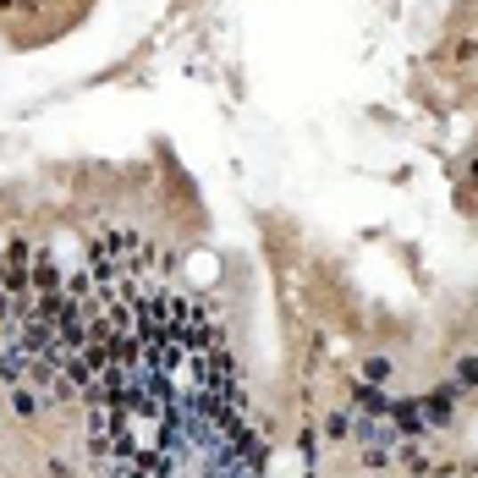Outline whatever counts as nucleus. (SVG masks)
I'll return each instance as SVG.
<instances>
[{
  "label": "nucleus",
  "instance_id": "nucleus-1",
  "mask_svg": "<svg viewBox=\"0 0 478 478\" xmlns=\"http://www.w3.org/2000/svg\"><path fill=\"white\" fill-rule=\"evenodd\" d=\"M391 429H396V440H418V434H429L418 401H391Z\"/></svg>",
  "mask_w": 478,
  "mask_h": 478
},
{
  "label": "nucleus",
  "instance_id": "nucleus-2",
  "mask_svg": "<svg viewBox=\"0 0 478 478\" xmlns=\"http://www.w3.org/2000/svg\"><path fill=\"white\" fill-rule=\"evenodd\" d=\"M418 412H424V424H429V429H445V424H451V401H445L440 391L418 396Z\"/></svg>",
  "mask_w": 478,
  "mask_h": 478
},
{
  "label": "nucleus",
  "instance_id": "nucleus-3",
  "mask_svg": "<svg viewBox=\"0 0 478 478\" xmlns=\"http://www.w3.org/2000/svg\"><path fill=\"white\" fill-rule=\"evenodd\" d=\"M352 401H358L363 412H391V396L379 391V385H369V379H363V385H352Z\"/></svg>",
  "mask_w": 478,
  "mask_h": 478
},
{
  "label": "nucleus",
  "instance_id": "nucleus-4",
  "mask_svg": "<svg viewBox=\"0 0 478 478\" xmlns=\"http://www.w3.org/2000/svg\"><path fill=\"white\" fill-rule=\"evenodd\" d=\"M12 412H17V418H34V412H39L34 385H12Z\"/></svg>",
  "mask_w": 478,
  "mask_h": 478
},
{
  "label": "nucleus",
  "instance_id": "nucleus-5",
  "mask_svg": "<svg viewBox=\"0 0 478 478\" xmlns=\"http://www.w3.org/2000/svg\"><path fill=\"white\" fill-rule=\"evenodd\" d=\"M457 385L462 391H478V358H462L457 363Z\"/></svg>",
  "mask_w": 478,
  "mask_h": 478
},
{
  "label": "nucleus",
  "instance_id": "nucleus-6",
  "mask_svg": "<svg viewBox=\"0 0 478 478\" xmlns=\"http://www.w3.org/2000/svg\"><path fill=\"white\" fill-rule=\"evenodd\" d=\"M385 374H391V363H385V358H369V363H363V379H369V385H379Z\"/></svg>",
  "mask_w": 478,
  "mask_h": 478
},
{
  "label": "nucleus",
  "instance_id": "nucleus-7",
  "mask_svg": "<svg viewBox=\"0 0 478 478\" xmlns=\"http://www.w3.org/2000/svg\"><path fill=\"white\" fill-rule=\"evenodd\" d=\"M325 434H330V440H346V434H352V418H346V412H336V418L325 424Z\"/></svg>",
  "mask_w": 478,
  "mask_h": 478
},
{
  "label": "nucleus",
  "instance_id": "nucleus-8",
  "mask_svg": "<svg viewBox=\"0 0 478 478\" xmlns=\"http://www.w3.org/2000/svg\"><path fill=\"white\" fill-rule=\"evenodd\" d=\"M45 467H50V478H72V462H61V457H50Z\"/></svg>",
  "mask_w": 478,
  "mask_h": 478
},
{
  "label": "nucleus",
  "instance_id": "nucleus-9",
  "mask_svg": "<svg viewBox=\"0 0 478 478\" xmlns=\"http://www.w3.org/2000/svg\"><path fill=\"white\" fill-rule=\"evenodd\" d=\"M17 6H22V12H34V6H45V0H17Z\"/></svg>",
  "mask_w": 478,
  "mask_h": 478
},
{
  "label": "nucleus",
  "instance_id": "nucleus-10",
  "mask_svg": "<svg viewBox=\"0 0 478 478\" xmlns=\"http://www.w3.org/2000/svg\"><path fill=\"white\" fill-rule=\"evenodd\" d=\"M12 6H17V0H0V12H12Z\"/></svg>",
  "mask_w": 478,
  "mask_h": 478
},
{
  "label": "nucleus",
  "instance_id": "nucleus-11",
  "mask_svg": "<svg viewBox=\"0 0 478 478\" xmlns=\"http://www.w3.org/2000/svg\"><path fill=\"white\" fill-rule=\"evenodd\" d=\"M473 187H478V166H473Z\"/></svg>",
  "mask_w": 478,
  "mask_h": 478
}]
</instances>
